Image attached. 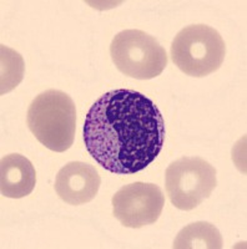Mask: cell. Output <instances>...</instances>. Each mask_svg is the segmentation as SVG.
Returning a JSON list of instances; mask_svg holds the SVG:
<instances>
[{
	"instance_id": "cell-1",
	"label": "cell",
	"mask_w": 247,
	"mask_h": 249,
	"mask_svg": "<svg viewBox=\"0 0 247 249\" xmlns=\"http://www.w3.org/2000/svg\"><path fill=\"white\" fill-rule=\"evenodd\" d=\"M165 121L152 100L131 89L104 93L84 124L89 155L114 175H133L156 159L164 147Z\"/></svg>"
},
{
	"instance_id": "cell-2",
	"label": "cell",
	"mask_w": 247,
	"mask_h": 249,
	"mask_svg": "<svg viewBox=\"0 0 247 249\" xmlns=\"http://www.w3.org/2000/svg\"><path fill=\"white\" fill-rule=\"evenodd\" d=\"M26 122L35 139L54 152L73 146L76 131V108L68 93L46 90L38 95L28 108Z\"/></svg>"
},
{
	"instance_id": "cell-3",
	"label": "cell",
	"mask_w": 247,
	"mask_h": 249,
	"mask_svg": "<svg viewBox=\"0 0 247 249\" xmlns=\"http://www.w3.org/2000/svg\"><path fill=\"white\" fill-rule=\"evenodd\" d=\"M226 45L219 31L204 24L182 29L171 44V59L184 74L204 77L219 70Z\"/></svg>"
},
{
	"instance_id": "cell-4",
	"label": "cell",
	"mask_w": 247,
	"mask_h": 249,
	"mask_svg": "<svg viewBox=\"0 0 247 249\" xmlns=\"http://www.w3.org/2000/svg\"><path fill=\"white\" fill-rule=\"evenodd\" d=\"M110 55L117 70L137 80L157 77L168 65V55L159 41L137 29H128L115 35Z\"/></svg>"
},
{
	"instance_id": "cell-5",
	"label": "cell",
	"mask_w": 247,
	"mask_h": 249,
	"mask_svg": "<svg viewBox=\"0 0 247 249\" xmlns=\"http://www.w3.org/2000/svg\"><path fill=\"white\" fill-rule=\"evenodd\" d=\"M217 186L216 170L201 157H181L169 164L165 187L170 202L181 211H192Z\"/></svg>"
},
{
	"instance_id": "cell-6",
	"label": "cell",
	"mask_w": 247,
	"mask_h": 249,
	"mask_svg": "<svg viewBox=\"0 0 247 249\" xmlns=\"http://www.w3.org/2000/svg\"><path fill=\"white\" fill-rule=\"evenodd\" d=\"M113 214L126 228L153 224L164 210L161 188L153 183L133 182L120 188L113 197Z\"/></svg>"
},
{
	"instance_id": "cell-7",
	"label": "cell",
	"mask_w": 247,
	"mask_h": 249,
	"mask_svg": "<svg viewBox=\"0 0 247 249\" xmlns=\"http://www.w3.org/2000/svg\"><path fill=\"white\" fill-rule=\"evenodd\" d=\"M100 184L101 178L93 164L74 161L60 168L54 187L60 199L71 206H81L96 197Z\"/></svg>"
},
{
	"instance_id": "cell-8",
	"label": "cell",
	"mask_w": 247,
	"mask_h": 249,
	"mask_svg": "<svg viewBox=\"0 0 247 249\" xmlns=\"http://www.w3.org/2000/svg\"><path fill=\"white\" fill-rule=\"evenodd\" d=\"M37 172L34 164L19 153H12L0 162V192L8 198H24L34 191Z\"/></svg>"
},
{
	"instance_id": "cell-9",
	"label": "cell",
	"mask_w": 247,
	"mask_h": 249,
	"mask_svg": "<svg viewBox=\"0 0 247 249\" xmlns=\"http://www.w3.org/2000/svg\"><path fill=\"white\" fill-rule=\"evenodd\" d=\"M224 241L219 230L209 222H196L182 228L173 241L175 249H221Z\"/></svg>"
},
{
	"instance_id": "cell-10",
	"label": "cell",
	"mask_w": 247,
	"mask_h": 249,
	"mask_svg": "<svg viewBox=\"0 0 247 249\" xmlns=\"http://www.w3.org/2000/svg\"><path fill=\"white\" fill-rule=\"evenodd\" d=\"M23 75V57L17 51L1 45V95L17 88Z\"/></svg>"
}]
</instances>
